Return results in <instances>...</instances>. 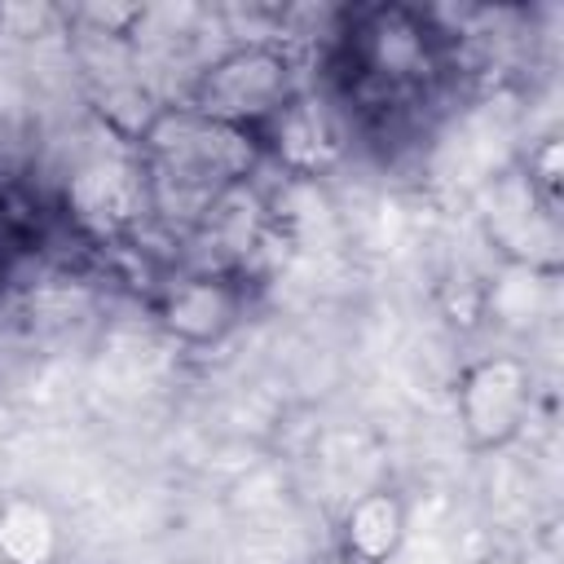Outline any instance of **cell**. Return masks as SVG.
Returning <instances> with one entry per match:
<instances>
[{
  "instance_id": "obj_1",
  "label": "cell",
  "mask_w": 564,
  "mask_h": 564,
  "mask_svg": "<svg viewBox=\"0 0 564 564\" xmlns=\"http://www.w3.org/2000/svg\"><path fill=\"white\" fill-rule=\"evenodd\" d=\"M128 150L145 194V212L176 234H194L203 216L229 189L251 185V176L264 163V150L256 137L229 123H216L189 110L185 101L159 106L150 128Z\"/></svg>"
},
{
  "instance_id": "obj_2",
  "label": "cell",
  "mask_w": 564,
  "mask_h": 564,
  "mask_svg": "<svg viewBox=\"0 0 564 564\" xmlns=\"http://www.w3.org/2000/svg\"><path fill=\"white\" fill-rule=\"evenodd\" d=\"M339 70L348 97L366 110H401L436 84L445 70V31L405 4L344 9L339 26Z\"/></svg>"
},
{
  "instance_id": "obj_3",
  "label": "cell",
  "mask_w": 564,
  "mask_h": 564,
  "mask_svg": "<svg viewBox=\"0 0 564 564\" xmlns=\"http://www.w3.org/2000/svg\"><path fill=\"white\" fill-rule=\"evenodd\" d=\"M300 93L304 79L295 53L273 35H247L194 75L185 106L260 141Z\"/></svg>"
},
{
  "instance_id": "obj_4",
  "label": "cell",
  "mask_w": 564,
  "mask_h": 564,
  "mask_svg": "<svg viewBox=\"0 0 564 564\" xmlns=\"http://www.w3.org/2000/svg\"><path fill=\"white\" fill-rule=\"evenodd\" d=\"M458 427L471 449L511 445L533 414V370L516 352H489L463 366L454 388Z\"/></svg>"
},
{
  "instance_id": "obj_5",
  "label": "cell",
  "mask_w": 564,
  "mask_h": 564,
  "mask_svg": "<svg viewBox=\"0 0 564 564\" xmlns=\"http://www.w3.org/2000/svg\"><path fill=\"white\" fill-rule=\"evenodd\" d=\"M154 317L176 344L212 348L247 317V273L212 264L176 269L154 291Z\"/></svg>"
},
{
  "instance_id": "obj_6",
  "label": "cell",
  "mask_w": 564,
  "mask_h": 564,
  "mask_svg": "<svg viewBox=\"0 0 564 564\" xmlns=\"http://www.w3.org/2000/svg\"><path fill=\"white\" fill-rule=\"evenodd\" d=\"M405 529H410L405 498L397 489H366L361 498L348 502L335 546L352 564H388L401 551Z\"/></svg>"
},
{
  "instance_id": "obj_7",
  "label": "cell",
  "mask_w": 564,
  "mask_h": 564,
  "mask_svg": "<svg viewBox=\"0 0 564 564\" xmlns=\"http://www.w3.org/2000/svg\"><path fill=\"white\" fill-rule=\"evenodd\" d=\"M57 560H62L57 516L31 494L0 498V564H57Z\"/></svg>"
},
{
  "instance_id": "obj_8",
  "label": "cell",
  "mask_w": 564,
  "mask_h": 564,
  "mask_svg": "<svg viewBox=\"0 0 564 564\" xmlns=\"http://www.w3.org/2000/svg\"><path fill=\"white\" fill-rule=\"evenodd\" d=\"M313 564H352V560H348V555H344L339 546H330V551H322V555H317Z\"/></svg>"
}]
</instances>
